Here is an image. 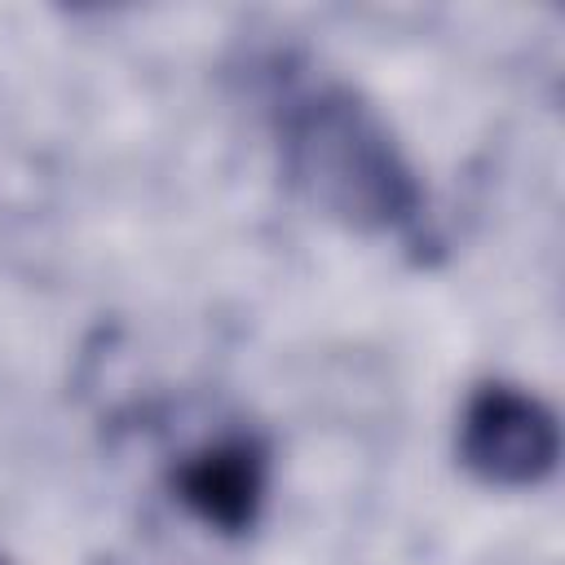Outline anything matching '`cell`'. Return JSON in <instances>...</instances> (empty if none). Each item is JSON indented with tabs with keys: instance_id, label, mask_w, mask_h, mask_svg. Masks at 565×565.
<instances>
[{
	"instance_id": "2",
	"label": "cell",
	"mask_w": 565,
	"mask_h": 565,
	"mask_svg": "<svg viewBox=\"0 0 565 565\" xmlns=\"http://www.w3.org/2000/svg\"><path fill=\"white\" fill-rule=\"evenodd\" d=\"M561 459V424L552 406L516 384L490 380L472 388L459 419V463L499 490H525L552 477Z\"/></svg>"
},
{
	"instance_id": "1",
	"label": "cell",
	"mask_w": 565,
	"mask_h": 565,
	"mask_svg": "<svg viewBox=\"0 0 565 565\" xmlns=\"http://www.w3.org/2000/svg\"><path fill=\"white\" fill-rule=\"evenodd\" d=\"M278 146L291 185L362 234H411L424 190L380 110L349 84H313L282 102Z\"/></svg>"
},
{
	"instance_id": "4",
	"label": "cell",
	"mask_w": 565,
	"mask_h": 565,
	"mask_svg": "<svg viewBox=\"0 0 565 565\" xmlns=\"http://www.w3.org/2000/svg\"><path fill=\"white\" fill-rule=\"evenodd\" d=\"M0 565H4V561H0Z\"/></svg>"
},
{
	"instance_id": "3",
	"label": "cell",
	"mask_w": 565,
	"mask_h": 565,
	"mask_svg": "<svg viewBox=\"0 0 565 565\" xmlns=\"http://www.w3.org/2000/svg\"><path fill=\"white\" fill-rule=\"evenodd\" d=\"M177 499L212 530L243 534L256 525L269 490V450L252 433H225L172 468Z\"/></svg>"
}]
</instances>
